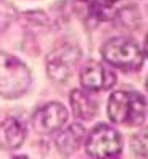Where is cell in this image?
Returning a JSON list of instances; mask_svg holds the SVG:
<instances>
[{
  "mask_svg": "<svg viewBox=\"0 0 148 159\" xmlns=\"http://www.w3.org/2000/svg\"><path fill=\"white\" fill-rule=\"evenodd\" d=\"M81 2H86V0H81Z\"/></svg>",
  "mask_w": 148,
  "mask_h": 159,
  "instance_id": "17",
  "label": "cell"
},
{
  "mask_svg": "<svg viewBox=\"0 0 148 159\" xmlns=\"http://www.w3.org/2000/svg\"><path fill=\"white\" fill-rule=\"evenodd\" d=\"M90 15L98 21H108L114 16L113 10H111V5L105 3L103 0H95V2L90 3Z\"/></svg>",
  "mask_w": 148,
  "mask_h": 159,
  "instance_id": "12",
  "label": "cell"
},
{
  "mask_svg": "<svg viewBox=\"0 0 148 159\" xmlns=\"http://www.w3.org/2000/svg\"><path fill=\"white\" fill-rule=\"evenodd\" d=\"M68 120V111L61 103L52 101L40 106L32 116V127L37 134L50 135L61 130Z\"/></svg>",
  "mask_w": 148,
  "mask_h": 159,
  "instance_id": "6",
  "label": "cell"
},
{
  "mask_svg": "<svg viewBox=\"0 0 148 159\" xmlns=\"http://www.w3.org/2000/svg\"><path fill=\"white\" fill-rule=\"evenodd\" d=\"M108 116L114 124L140 125L146 116V101L135 92H114L108 100Z\"/></svg>",
  "mask_w": 148,
  "mask_h": 159,
  "instance_id": "3",
  "label": "cell"
},
{
  "mask_svg": "<svg viewBox=\"0 0 148 159\" xmlns=\"http://www.w3.org/2000/svg\"><path fill=\"white\" fill-rule=\"evenodd\" d=\"M116 20L126 29H134L140 23V11L134 7H127V8H123L121 11H118Z\"/></svg>",
  "mask_w": 148,
  "mask_h": 159,
  "instance_id": "11",
  "label": "cell"
},
{
  "mask_svg": "<svg viewBox=\"0 0 148 159\" xmlns=\"http://www.w3.org/2000/svg\"><path fill=\"white\" fill-rule=\"evenodd\" d=\"M81 60V50L77 45L64 43L55 48L47 58V74L58 84H64L74 72Z\"/></svg>",
  "mask_w": 148,
  "mask_h": 159,
  "instance_id": "5",
  "label": "cell"
},
{
  "mask_svg": "<svg viewBox=\"0 0 148 159\" xmlns=\"http://www.w3.org/2000/svg\"><path fill=\"white\" fill-rule=\"evenodd\" d=\"M146 134H142V135H135L132 138V151L137 154V156H140V157H146Z\"/></svg>",
  "mask_w": 148,
  "mask_h": 159,
  "instance_id": "14",
  "label": "cell"
},
{
  "mask_svg": "<svg viewBox=\"0 0 148 159\" xmlns=\"http://www.w3.org/2000/svg\"><path fill=\"white\" fill-rule=\"evenodd\" d=\"M26 140V127L15 117H8L0 124V148L3 151L18 149Z\"/></svg>",
  "mask_w": 148,
  "mask_h": 159,
  "instance_id": "8",
  "label": "cell"
},
{
  "mask_svg": "<svg viewBox=\"0 0 148 159\" xmlns=\"http://www.w3.org/2000/svg\"><path fill=\"white\" fill-rule=\"evenodd\" d=\"M101 57L111 66L123 71H135L145 61V52L131 37H113L101 47Z\"/></svg>",
  "mask_w": 148,
  "mask_h": 159,
  "instance_id": "2",
  "label": "cell"
},
{
  "mask_svg": "<svg viewBox=\"0 0 148 159\" xmlns=\"http://www.w3.org/2000/svg\"><path fill=\"white\" fill-rule=\"evenodd\" d=\"M69 101H71V108H72V113L77 119L82 120H90L94 119V116L97 114V109L98 105L97 101L90 97L89 92L84 90H72L71 95H69Z\"/></svg>",
  "mask_w": 148,
  "mask_h": 159,
  "instance_id": "10",
  "label": "cell"
},
{
  "mask_svg": "<svg viewBox=\"0 0 148 159\" xmlns=\"http://www.w3.org/2000/svg\"><path fill=\"white\" fill-rule=\"evenodd\" d=\"M81 84L87 92L109 90L116 84V74L98 61H89L81 69Z\"/></svg>",
  "mask_w": 148,
  "mask_h": 159,
  "instance_id": "7",
  "label": "cell"
},
{
  "mask_svg": "<svg viewBox=\"0 0 148 159\" xmlns=\"http://www.w3.org/2000/svg\"><path fill=\"white\" fill-rule=\"evenodd\" d=\"M13 18H15V10L12 3H5L3 0H0V34L12 24Z\"/></svg>",
  "mask_w": 148,
  "mask_h": 159,
  "instance_id": "13",
  "label": "cell"
},
{
  "mask_svg": "<svg viewBox=\"0 0 148 159\" xmlns=\"http://www.w3.org/2000/svg\"><path fill=\"white\" fill-rule=\"evenodd\" d=\"M86 151L92 159H119L123 151L121 135L111 125L100 124L89 134Z\"/></svg>",
  "mask_w": 148,
  "mask_h": 159,
  "instance_id": "4",
  "label": "cell"
},
{
  "mask_svg": "<svg viewBox=\"0 0 148 159\" xmlns=\"http://www.w3.org/2000/svg\"><path fill=\"white\" fill-rule=\"evenodd\" d=\"M31 87V72L15 55L0 52V97L15 100Z\"/></svg>",
  "mask_w": 148,
  "mask_h": 159,
  "instance_id": "1",
  "label": "cell"
},
{
  "mask_svg": "<svg viewBox=\"0 0 148 159\" xmlns=\"http://www.w3.org/2000/svg\"><path fill=\"white\" fill-rule=\"evenodd\" d=\"M103 2H105V3H108V5H113V3H116V2H118V0H103Z\"/></svg>",
  "mask_w": 148,
  "mask_h": 159,
  "instance_id": "15",
  "label": "cell"
},
{
  "mask_svg": "<svg viewBox=\"0 0 148 159\" xmlns=\"http://www.w3.org/2000/svg\"><path fill=\"white\" fill-rule=\"evenodd\" d=\"M58 132L60 134L55 138V145H57L58 151L64 156H69L74 151H77V148L86 138V129L81 124H71L64 130H58Z\"/></svg>",
  "mask_w": 148,
  "mask_h": 159,
  "instance_id": "9",
  "label": "cell"
},
{
  "mask_svg": "<svg viewBox=\"0 0 148 159\" xmlns=\"http://www.w3.org/2000/svg\"><path fill=\"white\" fill-rule=\"evenodd\" d=\"M13 159H27V156H15Z\"/></svg>",
  "mask_w": 148,
  "mask_h": 159,
  "instance_id": "16",
  "label": "cell"
}]
</instances>
